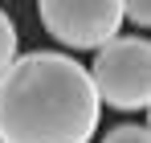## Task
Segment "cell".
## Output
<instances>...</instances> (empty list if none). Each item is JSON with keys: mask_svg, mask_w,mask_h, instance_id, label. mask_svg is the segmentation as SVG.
<instances>
[{"mask_svg": "<svg viewBox=\"0 0 151 143\" xmlns=\"http://www.w3.org/2000/svg\"><path fill=\"white\" fill-rule=\"evenodd\" d=\"M98 119L90 70L65 53L33 49L0 70V143H90Z\"/></svg>", "mask_w": 151, "mask_h": 143, "instance_id": "obj_1", "label": "cell"}, {"mask_svg": "<svg viewBox=\"0 0 151 143\" xmlns=\"http://www.w3.org/2000/svg\"><path fill=\"white\" fill-rule=\"evenodd\" d=\"M90 82L106 106L114 110H147L151 106V41L147 37H110L94 49Z\"/></svg>", "mask_w": 151, "mask_h": 143, "instance_id": "obj_2", "label": "cell"}, {"mask_svg": "<svg viewBox=\"0 0 151 143\" xmlns=\"http://www.w3.org/2000/svg\"><path fill=\"white\" fill-rule=\"evenodd\" d=\"M41 25L70 49H98L123 29V0H37Z\"/></svg>", "mask_w": 151, "mask_h": 143, "instance_id": "obj_3", "label": "cell"}, {"mask_svg": "<svg viewBox=\"0 0 151 143\" xmlns=\"http://www.w3.org/2000/svg\"><path fill=\"white\" fill-rule=\"evenodd\" d=\"M12 57H17V25H12V17L0 8V70H4Z\"/></svg>", "mask_w": 151, "mask_h": 143, "instance_id": "obj_4", "label": "cell"}, {"mask_svg": "<svg viewBox=\"0 0 151 143\" xmlns=\"http://www.w3.org/2000/svg\"><path fill=\"white\" fill-rule=\"evenodd\" d=\"M102 143H151V131L143 127V123H131V127H114L110 135H102Z\"/></svg>", "mask_w": 151, "mask_h": 143, "instance_id": "obj_5", "label": "cell"}, {"mask_svg": "<svg viewBox=\"0 0 151 143\" xmlns=\"http://www.w3.org/2000/svg\"><path fill=\"white\" fill-rule=\"evenodd\" d=\"M123 21H131L135 29L151 25V0H123Z\"/></svg>", "mask_w": 151, "mask_h": 143, "instance_id": "obj_6", "label": "cell"}]
</instances>
